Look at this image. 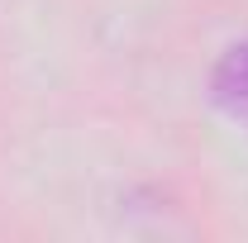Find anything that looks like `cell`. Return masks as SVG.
I'll list each match as a JSON object with an SVG mask.
<instances>
[{
  "instance_id": "cell-1",
  "label": "cell",
  "mask_w": 248,
  "mask_h": 243,
  "mask_svg": "<svg viewBox=\"0 0 248 243\" xmlns=\"http://www.w3.org/2000/svg\"><path fill=\"white\" fill-rule=\"evenodd\" d=\"M210 100L229 124H239L248 134V38L234 43L210 72Z\"/></svg>"
}]
</instances>
